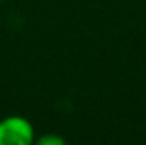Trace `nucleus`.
Segmentation results:
<instances>
[{
  "mask_svg": "<svg viewBox=\"0 0 146 145\" xmlns=\"http://www.w3.org/2000/svg\"><path fill=\"white\" fill-rule=\"evenodd\" d=\"M34 126L23 116H8L0 120V145H34Z\"/></svg>",
  "mask_w": 146,
  "mask_h": 145,
  "instance_id": "f257e3e1",
  "label": "nucleus"
},
{
  "mask_svg": "<svg viewBox=\"0 0 146 145\" xmlns=\"http://www.w3.org/2000/svg\"><path fill=\"white\" fill-rule=\"evenodd\" d=\"M34 145H68V144L61 134L45 133V134H40L39 137H36Z\"/></svg>",
  "mask_w": 146,
  "mask_h": 145,
  "instance_id": "f03ea898",
  "label": "nucleus"
}]
</instances>
